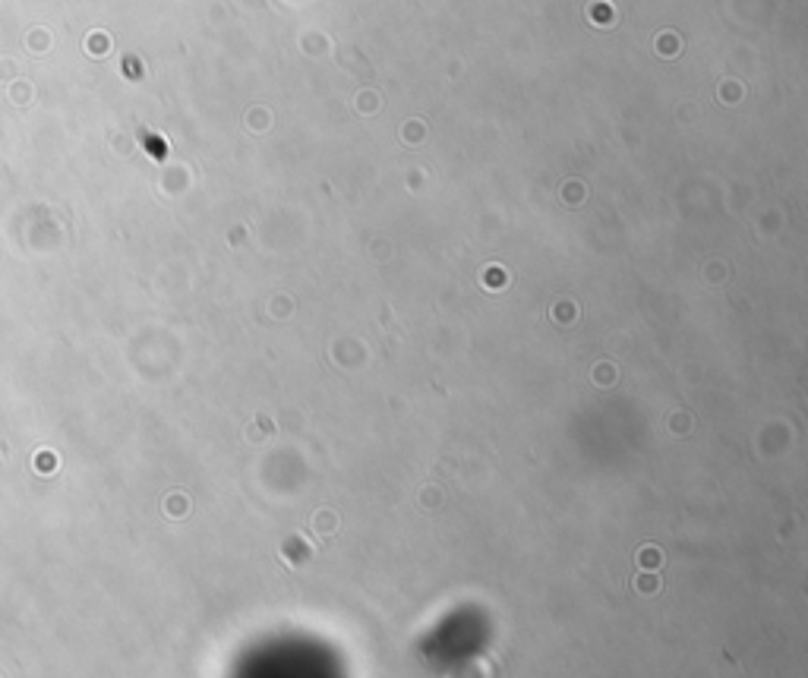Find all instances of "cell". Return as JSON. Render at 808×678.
I'll list each match as a JSON object with an SVG mask.
<instances>
[{"label": "cell", "mask_w": 808, "mask_h": 678, "mask_svg": "<svg viewBox=\"0 0 808 678\" xmlns=\"http://www.w3.org/2000/svg\"><path fill=\"white\" fill-rule=\"evenodd\" d=\"M641 561H644V565H651V561H657V565H660V552H654V549H647V552L641 555Z\"/></svg>", "instance_id": "7a4b0ae2"}, {"label": "cell", "mask_w": 808, "mask_h": 678, "mask_svg": "<svg viewBox=\"0 0 808 678\" xmlns=\"http://www.w3.org/2000/svg\"><path fill=\"white\" fill-rule=\"evenodd\" d=\"M335 527H338V515H335V511H319V515H316V530H319V533H332Z\"/></svg>", "instance_id": "6da1fadb"}]
</instances>
